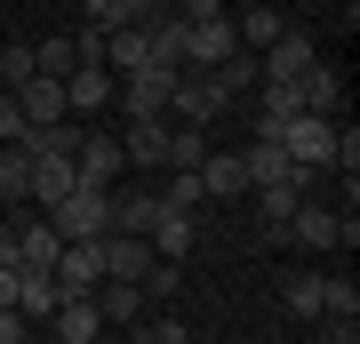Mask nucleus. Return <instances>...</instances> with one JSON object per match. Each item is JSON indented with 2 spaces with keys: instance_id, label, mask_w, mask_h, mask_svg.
I'll list each match as a JSON object with an SVG mask.
<instances>
[{
  "instance_id": "f257e3e1",
  "label": "nucleus",
  "mask_w": 360,
  "mask_h": 344,
  "mask_svg": "<svg viewBox=\"0 0 360 344\" xmlns=\"http://www.w3.org/2000/svg\"><path fill=\"white\" fill-rule=\"evenodd\" d=\"M49 217V232L56 241H104L112 232V200H104V184H72L56 208H40Z\"/></svg>"
},
{
  "instance_id": "f03ea898",
  "label": "nucleus",
  "mask_w": 360,
  "mask_h": 344,
  "mask_svg": "<svg viewBox=\"0 0 360 344\" xmlns=\"http://www.w3.org/2000/svg\"><path fill=\"white\" fill-rule=\"evenodd\" d=\"M272 144H281V160H288V168L321 177V168L336 160V120H321V113H296V120H288V128H281Z\"/></svg>"
},
{
  "instance_id": "7ed1b4c3",
  "label": "nucleus",
  "mask_w": 360,
  "mask_h": 344,
  "mask_svg": "<svg viewBox=\"0 0 360 344\" xmlns=\"http://www.w3.org/2000/svg\"><path fill=\"white\" fill-rule=\"evenodd\" d=\"M232 49H240V40H232V16H200V25H184V40H176V72H217Z\"/></svg>"
},
{
  "instance_id": "20e7f679",
  "label": "nucleus",
  "mask_w": 360,
  "mask_h": 344,
  "mask_svg": "<svg viewBox=\"0 0 360 344\" xmlns=\"http://www.w3.org/2000/svg\"><path fill=\"white\" fill-rule=\"evenodd\" d=\"M168 89H176V72H160V64H144V72L112 80V104H120L129 120H153V113H168Z\"/></svg>"
},
{
  "instance_id": "39448f33",
  "label": "nucleus",
  "mask_w": 360,
  "mask_h": 344,
  "mask_svg": "<svg viewBox=\"0 0 360 344\" xmlns=\"http://www.w3.org/2000/svg\"><path fill=\"white\" fill-rule=\"evenodd\" d=\"M49 281L65 288V296H89V288L104 281V241H65L56 265H49Z\"/></svg>"
},
{
  "instance_id": "423d86ee",
  "label": "nucleus",
  "mask_w": 360,
  "mask_h": 344,
  "mask_svg": "<svg viewBox=\"0 0 360 344\" xmlns=\"http://www.w3.org/2000/svg\"><path fill=\"white\" fill-rule=\"evenodd\" d=\"M168 113H184V128H208L217 113H232L224 104V89L208 72H176V89H168Z\"/></svg>"
},
{
  "instance_id": "0eeeda50",
  "label": "nucleus",
  "mask_w": 360,
  "mask_h": 344,
  "mask_svg": "<svg viewBox=\"0 0 360 344\" xmlns=\"http://www.w3.org/2000/svg\"><path fill=\"white\" fill-rule=\"evenodd\" d=\"M104 200H112V232H153V217L168 208L160 184H112Z\"/></svg>"
},
{
  "instance_id": "6e6552de",
  "label": "nucleus",
  "mask_w": 360,
  "mask_h": 344,
  "mask_svg": "<svg viewBox=\"0 0 360 344\" xmlns=\"http://www.w3.org/2000/svg\"><path fill=\"white\" fill-rule=\"evenodd\" d=\"M49 344H96L104 336V312H96V296H56V312H49Z\"/></svg>"
},
{
  "instance_id": "1a4fd4ad",
  "label": "nucleus",
  "mask_w": 360,
  "mask_h": 344,
  "mask_svg": "<svg viewBox=\"0 0 360 344\" xmlns=\"http://www.w3.org/2000/svg\"><path fill=\"white\" fill-rule=\"evenodd\" d=\"M144 272H153V241L144 232H104V281H136L144 288Z\"/></svg>"
},
{
  "instance_id": "9d476101",
  "label": "nucleus",
  "mask_w": 360,
  "mask_h": 344,
  "mask_svg": "<svg viewBox=\"0 0 360 344\" xmlns=\"http://www.w3.org/2000/svg\"><path fill=\"white\" fill-rule=\"evenodd\" d=\"M72 168H80V184H104V192H112L120 168H129V160H120V136H96V128H89L80 153H72Z\"/></svg>"
},
{
  "instance_id": "9b49d317",
  "label": "nucleus",
  "mask_w": 360,
  "mask_h": 344,
  "mask_svg": "<svg viewBox=\"0 0 360 344\" xmlns=\"http://www.w3.org/2000/svg\"><path fill=\"white\" fill-rule=\"evenodd\" d=\"M144 241H153V256H168V265H184V256H193V241H200V224H193V208H160Z\"/></svg>"
},
{
  "instance_id": "f8f14e48",
  "label": "nucleus",
  "mask_w": 360,
  "mask_h": 344,
  "mask_svg": "<svg viewBox=\"0 0 360 344\" xmlns=\"http://www.w3.org/2000/svg\"><path fill=\"white\" fill-rule=\"evenodd\" d=\"M104 104H112V72L80 56L72 72H65V113H104Z\"/></svg>"
},
{
  "instance_id": "ddd939ff",
  "label": "nucleus",
  "mask_w": 360,
  "mask_h": 344,
  "mask_svg": "<svg viewBox=\"0 0 360 344\" xmlns=\"http://www.w3.org/2000/svg\"><path fill=\"white\" fill-rule=\"evenodd\" d=\"M89 296H96V312H104V329H136V320H144V305H153V296H144L136 281H96Z\"/></svg>"
},
{
  "instance_id": "4468645a",
  "label": "nucleus",
  "mask_w": 360,
  "mask_h": 344,
  "mask_svg": "<svg viewBox=\"0 0 360 344\" xmlns=\"http://www.w3.org/2000/svg\"><path fill=\"white\" fill-rule=\"evenodd\" d=\"M120 160H129V168H160L168 160V120L153 113V120H129V128H120Z\"/></svg>"
},
{
  "instance_id": "2eb2a0df",
  "label": "nucleus",
  "mask_w": 360,
  "mask_h": 344,
  "mask_svg": "<svg viewBox=\"0 0 360 344\" xmlns=\"http://www.w3.org/2000/svg\"><path fill=\"white\" fill-rule=\"evenodd\" d=\"M248 200H257V217H264L272 232H281V224L296 217V200H304V168H288V177H272V184H257V192H248Z\"/></svg>"
},
{
  "instance_id": "dca6fc26",
  "label": "nucleus",
  "mask_w": 360,
  "mask_h": 344,
  "mask_svg": "<svg viewBox=\"0 0 360 344\" xmlns=\"http://www.w3.org/2000/svg\"><path fill=\"white\" fill-rule=\"evenodd\" d=\"M56 248H65V241L49 232V217H25V224H16V272H49Z\"/></svg>"
},
{
  "instance_id": "f3484780",
  "label": "nucleus",
  "mask_w": 360,
  "mask_h": 344,
  "mask_svg": "<svg viewBox=\"0 0 360 344\" xmlns=\"http://www.w3.org/2000/svg\"><path fill=\"white\" fill-rule=\"evenodd\" d=\"M208 80H217V89H224V104H240V96H257L264 64H257V49H232V56H224V64H217V72H208Z\"/></svg>"
},
{
  "instance_id": "a211bd4d",
  "label": "nucleus",
  "mask_w": 360,
  "mask_h": 344,
  "mask_svg": "<svg viewBox=\"0 0 360 344\" xmlns=\"http://www.w3.org/2000/svg\"><path fill=\"white\" fill-rule=\"evenodd\" d=\"M16 104H25V128H49V120H65V80H25L16 89Z\"/></svg>"
},
{
  "instance_id": "6ab92c4d",
  "label": "nucleus",
  "mask_w": 360,
  "mask_h": 344,
  "mask_svg": "<svg viewBox=\"0 0 360 344\" xmlns=\"http://www.w3.org/2000/svg\"><path fill=\"white\" fill-rule=\"evenodd\" d=\"M72 184H80V168H72V160H32V168H25V192H32L40 208H56Z\"/></svg>"
},
{
  "instance_id": "aec40b11",
  "label": "nucleus",
  "mask_w": 360,
  "mask_h": 344,
  "mask_svg": "<svg viewBox=\"0 0 360 344\" xmlns=\"http://www.w3.org/2000/svg\"><path fill=\"white\" fill-rule=\"evenodd\" d=\"M257 64H264V80H296L304 64H321V56H312V40H304V32H281V40H272Z\"/></svg>"
},
{
  "instance_id": "412c9836",
  "label": "nucleus",
  "mask_w": 360,
  "mask_h": 344,
  "mask_svg": "<svg viewBox=\"0 0 360 344\" xmlns=\"http://www.w3.org/2000/svg\"><path fill=\"white\" fill-rule=\"evenodd\" d=\"M296 96H304V113H321V120H336V104H345L328 64H304V72H296Z\"/></svg>"
},
{
  "instance_id": "4be33fe9",
  "label": "nucleus",
  "mask_w": 360,
  "mask_h": 344,
  "mask_svg": "<svg viewBox=\"0 0 360 344\" xmlns=\"http://www.w3.org/2000/svg\"><path fill=\"white\" fill-rule=\"evenodd\" d=\"M200 192H208V200H240V192H248L240 153H208V160H200Z\"/></svg>"
},
{
  "instance_id": "5701e85b",
  "label": "nucleus",
  "mask_w": 360,
  "mask_h": 344,
  "mask_svg": "<svg viewBox=\"0 0 360 344\" xmlns=\"http://www.w3.org/2000/svg\"><path fill=\"white\" fill-rule=\"evenodd\" d=\"M56 296H65V288H56L49 272H16V312H25V329H32V320H49V312H56Z\"/></svg>"
},
{
  "instance_id": "b1692460",
  "label": "nucleus",
  "mask_w": 360,
  "mask_h": 344,
  "mask_svg": "<svg viewBox=\"0 0 360 344\" xmlns=\"http://www.w3.org/2000/svg\"><path fill=\"white\" fill-rule=\"evenodd\" d=\"M281 312L321 320V272H288V281H281Z\"/></svg>"
},
{
  "instance_id": "393cba45",
  "label": "nucleus",
  "mask_w": 360,
  "mask_h": 344,
  "mask_svg": "<svg viewBox=\"0 0 360 344\" xmlns=\"http://www.w3.org/2000/svg\"><path fill=\"white\" fill-rule=\"evenodd\" d=\"M232 40H240V49H272V40H281V8H248V16H232Z\"/></svg>"
},
{
  "instance_id": "a878e982",
  "label": "nucleus",
  "mask_w": 360,
  "mask_h": 344,
  "mask_svg": "<svg viewBox=\"0 0 360 344\" xmlns=\"http://www.w3.org/2000/svg\"><path fill=\"white\" fill-rule=\"evenodd\" d=\"M240 177H248V192H257V184H272V177H288V160H281V144H248V153H240Z\"/></svg>"
},
{
  "instance_id": "bb28decb",
  "label": "nucleus",
  "mask_w": 360,
  "mask_h": 344,
  "mask_svg": "<svg viewBox=\"0 0 360 344\" xmlns=\"http://www.w3.org/2000/svg\"><path fill=\"white\" fill-rule=\"evenodd\" d=\"M160 200H168V208H193V217H200V200H208V192H200V168H168V177H160Z\"/></svg>"
},
{
  "instance_id": "cd10ccee",
  "label": "nucleus",
  "mask_w": 360,
  "mask_h": 344,
  "mask_svg": "<svg viewBox=\"0 0 360 344\" xmlns=\"http://www.w3.org/2000/svg\"><path fill=\"white\" fill-rule=\"evenodd\" d=\"M208 160V136H200V128H168V160L160 168H200Z\"/></svg>"
},
{
  "instance_id": "c85d7f7f",
  "label": "nucleus",
  "mask_w": 360,
  "mask_h": 344,
  "mask_svg": "<svg viewBox=\"0 0 360 344\" xmlns=\"http://www.w3.org/2000/svg\"><path fill=\"white\" fill-rule=\"evenodd\" d=\"M144 296H184V265H168V256H153V272H144Z\"/></svg>"
},
{
  "instance_id": "c756f323",
  "label": "nucleus",
  "mask_w": 360,
  "mask_h": 344,
  "mask_svg": "<svg viewBox=\"0 0 360 344\" xmlns=\"http://www.w3.org/2000/svg\"><path fill=\"white\" fill-rule=\"evenodd\" d=\"M136 344H200L184 320H136Z\"/></svg>"
},
{
  "instance_id": "7c9ffc66",
  "label": "nucleus",
  "mask_w": 360,
  "mask_h": 344,
  "mask_svg": "<svg viewBox=\"0 0 360 344\" xmlns=\"http://www.w3.org/2000/svg\"><path fill=\"white\" fill-rule=\"evenodd\" d=\"M120 25H136L129 0H89V32H120Z\"/></svg>"
},
{
  "instance_id": "2f4dec72",
  "label": "nucleus",
  "mask_w": 360,
  "mask_h": 344,
  "mask_svg": "<svg viewBox=\"0 0 360 344\" xmlns=\"http://www.w3.org/2000/svg\"><path fill=\"white\" fill-rule=\"evenodd\" d=\"M0 144H25V104H16V89H0Z\"/></svg>"
},
{
  "instance_id": "473e14b6",
  "label": "nucleus",
  "mask_w": 360,
  "mask_h": 344,
  "mask_svg": "<svg viewBox=\"0 0 360 344\" xmlns=\"http://www.w3.org/2000/svg\"><path fill=\"white\" fill-rule=\"evenodd\" d=\"M0 80L25 89V80H32V49H0Z\"/></svg>"
},
{
  "instance_id": "72a5a7b5",
  "label": "nucleus",
  "mask_w": 360,
  "mask_h": 344,
  "mask_svg": "<svg viewBox=\"0 0 360 344\" xmlns=\"http://www.w3.org/2000/svg\"><path fill=\"white\" fill-rule=\"evenodd\" d=\"M176 16H184V25H200V16H224V0H184Z\"/></svg>"
},
{
  "instance_id": "f704fd0d",
  "label": "nucleus",
  "mask_w": 360,
  "mask_h": 344,
  "mask_svg": "<svg viewBox=\"0 0 360 344\" xmlns=\"http://www.w3.org/2000/svg\"><path fill=\"white\" fill-rule=\"evenodd\" d=\"M16 336H25V312H16V305H0V344H16Z\"/></svg>"
},
{
  "instance_id": "c9c22d12",
  "label": "nucleus",
  "mask_w": 360,
  "mask_h": 344,
  "mask_svg": "<svg viewBox=\"0 0 360 344\" xmlns=\"http://www.w3.org/2000/svg\"><path fill=\"white\" fill-rule=\"evenodd\" d=\"M321 344H360V329H352V320H328V329H321Z\"/></svg>"
},
{
  "instance_id": "e433bc0d",
  "label": "nucleus",
  "mask_w": 360,
  "mask_h": 344,
  "mask_svg": "<svg viewBox=\"0 0 360 344\" xmlns=\"http://www.w3.org/2000/svg\"><path fill=\"white\" fill-rule=\"evenodd\" d=\"M160 8H168V0H129V16H136V25H153Z\"/></svg>"
},
{
  "instance_id": "4c0bfd02",
  "label": "nucleus",
  "mask_w": 360,
  "mask_h": 344,
  "mask_svg": "<svg viewBox=\"0 0 360 344\" xmlns=\"http://www.w3.org/2000/svg\"><path fill=\"white\" fill-rule=\"evenodd\" d=\"M0 305H16V265H0Z\"/></svg>"
},
{
  "instance_id": "58836bf2",
  "label": "nucleus",
  "mask_w": 360,
  "mask_h": 344,
  "mask_svg": "<svg viewBox=\"0 0 360 344\" xmlns=\"http://www.w3.org/2000/svg\"><path fill=\"white\" fill-rule=\"evenodd\" d=\"M0 265H16V224H0Z\"/></svg>"
},
{
  "instance_id": "ea45409f",
  "label": "nucleus",
  "mask_w": 360,
  "mask_h": 344,
  "mask_svg": "<svg viewBox=\"0 0 360 344\" xmlns=\"http://www.w3.org/2000/svg\"><path fill=\"white\" fill-rule=\"evenodd\" d=\"M16 344H49V336H32V329H25V336H16Z\"/></svg>"
}]
</instances>
